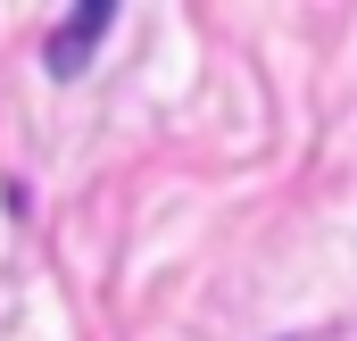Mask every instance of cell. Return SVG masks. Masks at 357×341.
Returning a JSON list of instances; mask_svg holds the SVG:
<instances>
[{"mask_svg": "<svg viewBox=\"0 0 357 341\" xmlns=\"http://www.w3.org/2000/svg\"><path fill=\"white\" fill-rule=\"evenodd\" d=\"M108 25H116V0H84V8H75V17H67L59 34H50V50H42V67H50L59 84H75V75L91 67V50L108 42Z\"/></svg>", "mask_w": 357, "mask_h": 341, "instance_id": "obj_1", "label": "cell"}]
</instances>
